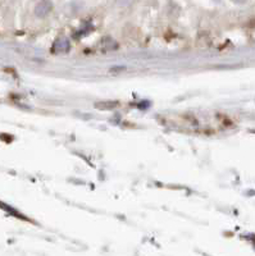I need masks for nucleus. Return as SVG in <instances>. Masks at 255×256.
Returning <instances> with one entry per match:
<instances>
[{"label": "nucleus", "instance_id": "1", "mask_svg": "<svg viewBox=\"0 0 255 256\" xmlns=\"http://www.w3.org/2000/svg\"><path fill=\"white\" fill-rule=\"evenodd\" d=\"M69 49H71V43H69V40L67 39V37H63V36H62V37L57 39V41H55L53 48H51V51L55 54H63L69 51Z\"/></svg>", "mask_w": 255, "mask_h": 256}, {"label": "nucleus", "instance_id": "2", "mask_svg": "<svg viewBox=\"0 0 255 256\" xmlns=\"http://www.w3.org/2000/svg\"><path fill=\"white\" fill-rule=\"evenodd\" d=\"M50 8H51L50 3H49V1H47V0H45V1H43V3H40L39 4V7L36 8V15L37 16H45V15H48V13L50 12Z\"/></svg>", "mask_w": 255, "mask_h": 256}]
</instances>
